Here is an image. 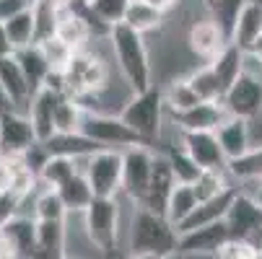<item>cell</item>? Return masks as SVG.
Here are the masks:
<instances>
[{"mask_svg":"<svg viewBox=\"0 0 262 259\" xmlns=\"http://www.w3.org/2000/svg\"><path fill=\"white\" fill-rule=\"evenodd\" d=\"M106 42H109V52L117 62L122 81L127 83L133 93H143L154 86V62H151L148 44H145V36L120 23V26L109 29Z\"/></svg>","mask_w":262,"mask_h":259,"instance_id":"obj_1","label":"cell"},{"mask_svg":"<svg viewBox=\"0 0 262 259\" xmlns=\"http://www.w3.org/2000/svg\"><path fill=\"white\" fill-rule=\"evenodd\" d=\"M117 117L140 137L143 145L156 151V143H161L166 125V106L161 99V88L151 86L143 93H133L117 112Z\"/></svg>","mask_w":262,"mask_h":259,"instance_id":"obj_2","label":"cell"},{"mask_svg":"<svg viewBox=\"0 0 262 259\" xmlns=\"http://www.w3.org/2000/svg\"><path fill=\"white\" fill-rule=\"evenodd\" d=\"M127 251L130 254H156L166 256L177 251V231L164 215H156L151 210L135 207L130 226H127Z\"/></svg>","mask_w":262,"mask_h":259,"instance_id":"obj_3","label":"cell"},{"mask_svg":"<svg viewBox=\"0 0 262 259\" xmlns=\"http://www.w3.org/2000/svg\"><path fill=\"white\" fill-rule=\"evenodd\" d=\"M86 236L91 239V244L99 249V254H109L120 249L122 239L127 236V226L122 220V202L120 197L115 200H104V197H94L91 205L81 213Z\"/></svg>","mask_w":262,"mask_h":259,"instance_id":"obj_4","label":"cell"},{"mask_svg":"<svg viewBox=\"0 0 262 259\" xmlns=\"http://www.w3.org/2000/svg\"><path fill=\"white\" fill-rule=\"evenodd\" d=\"M78 171L86 176L94 197L115 200L122 192V151L115 148H101L94 156L76 161Z\"/></svg>","mask_w":262,"mask_h":259,"instance_id":"obj_5","label":"cell"},{"mask_svg":"<svg viewBox=\"0 0 262 259\" xmlns=\"http://www.w3.org/2000/svg\"><path fill=\"white\" fill-rule=\"evenodd\" d=\"M154 148L148 145H130L122 151V192L120 197L140 205L148 181H151V169H154Z\"/></svg>","mask_w":262,"mask_h":259,"instance_id":"obj_6","label":"cell"},{"mask_svg":"<svg viewBox=\"0 0 262 259\" xmlns=\"http://www.w3.org/2000/svg\"><path fill=\"white\" fill-rule=\"evenodd\" d=\"M81 132L94 140L101 148H115L125 151L130 145H143L140 137L117 117V114H99V112H83L81 120Z\"/></svg>","mask_w":262,"mask_h":259,"instance_id":"obj_7","label":"cell"},{"mask_svg":"<svg viewBox=\"0 0 262 259\" xmlns=\"http://www.w3.org/2000/svg\"><path fill=\"white\" fill-rule=\"evenodd\" d=\"M221 104H223L229 117L252 120L254 114L262 112V78L242 73V76L226 88Z\"/></svg>","mask_w":262,"mask_h":259,"instance_id":"obj_8","label":"cell"},{"mask_svg":"<svg viewBox=\"0 0 262 259\" xmlns=\"http://www.w3.org/2000/svg\"><path fill=\"white\" fill-rule=\"evenodd\" d=\"M184 44L195 60H203V65H208L221 55V50L229 44V39L223 36V31L210 18H200V21H192L187 26Z\"/></svg>","mask_w":262,"mask_h":259,"instance_id":"obj_9","label":"cell"},{"mask_svg":"<svg viewBox=\"0 0 262 259\" xmlns=\"http://www.w3.org/2000/svg\"><path fill=\"white\" fill-rule=\"evenodd\" d=\"M179 143L200 171H226L229 161L221 151L215 132H182Z\"/></svg>","mask_w":262,"mask_h":259,"instance_id":"obj_10","label":"cell"},{"mask_svg":"<svg viewBox=\"0 0 262 259\" xmlns=\"http://www.w3.org/2000/svg\"><path fill=\"white\" fill-rule=\"evenodd\" d=\"M226 117L229 114L221 101H200L198 106L187 109V112L166 114L169 125L177 127L179 132H215Z\"/></svg>","mask_w":262,"mask_h":259,"instance_id":"obj_11","label":"cell"},{"mask_svg":"<svg viewBox=\"0 0 262 259\" xmlns=\"http://www.w3.org/2000/svg\"><path fill=\"white\" fill-rule=\"evenodd\" d=\"M60 99H62V93L50 88V86L39 88L31 96V101L26 106V117L34 127L36 143H47L55 135V106H57Z\"/></svg>","mask_w":262,"mask_h":259,"instance_id":"obj_12","label":"cell"},{"mask_svg":"<svg viewBox=\"0 0 262 259\" xmlns=\"http://www.w3.org/2000/svg\"><path fill=\"white\" fill-rule=\"evenodd\" d=\"M231 241V233L226 228V223H213V226H203L195 231H187L177 236V251L179 254H218L223 246Z\"/></svg>","mask_w":262,"mask_h":259,"instance_id":"obj_13","label":"cell"},{"mask_svg":"<svg viewBox=\"0 0 262 259\" xmlns=\"http://www.w3.org/2000/svg\"><path fill=\"white\" fill-rule=\"evenodd\" d=\"M174 174L169 169V161L161 151L154 153V169H151V181H148V192L143 197V202L138 207L143 210H151L156 215H164L166 213V200L174 190Z\"/></svg>","mask_w":262,"mask_h":259,"instance_id":"obj_14","label":"cell"},{"mask_svg":"<svg viewBox=\"0 0 262 259\" xmlns=\"http://www.w3.org/2000/svg\"><path fill=\"white\" fill-rule=\"evenodd\" d=\"M34 143H36V135L26 114L21 112L0 114V148L6 151V156H21Z\"/></svg>","mask_w":262,"mask_h":259,"instance_id":"obj_15","label":"cell"},{"mask_svg":"<svg viewBox=\"0 0 262 259\" xmlns=\"http://www.w3.org/2000/svg\"><path fill=\"white\" fill-rule=\"evenodd\" d=\"M223 223H226V228H229V233H231L234 241H244L254 228L262 226V210L247 195H242L236 190V197H234L226 218H223Z\"/></svg>","mask_w":262,"mask_h":259,"instance_id":"obj_16","label":"cell"},{"mask_svg":"<svg viewBox=\"0 0 262 259\" xmlns=\"http://www.w3.org/2000/svg\"><path fill=\"white\" fill-rule=\"evenodd\" d=\"M234 197H236V190H229V192H223V195H218V197H213V200L198 202V207L174 228L177 236H179V233H187V231H195V228H203V226L221 223V220L226 218V213H229Z\"/></svg>","mask_w":262,"mask_h":259,"instance_id":"obj_17","label":"cell"},{"mask_svg":"<svg viewBox=\"0 0 262 259\" xmlns=\"http://www.w3.org/2000/svg\"><path fill=\"white\" fill-rule=\"evenodd\" d=\"M0 91H3L6 99L11 101L13 112L26 114V106L31 101V91H29V83H26V78H24V73H21L13 55L0 57Z\"/></svg>","mask_w":262,"mask_h":259,"instance_id":"obj_18","label":"cell"},{"mask_svg":"<svg viewBox=\"0 0 262 259\" xmlns=\"http://www.w3.org/2000/svg\"><path fill=\"white\" fill-rule=\"evenodd\" d=\"M215 137H218V145L226 161H236L242 158L249 148H252V140H249V120H239V117H226L218 130H215Z\"/></svg>","mask_w":262,"mask_h":259,"instance_id":"obj_19","label":"cell"},{"mask_svg":"<svg viewBox=\"0 0 262 259\" xmlns=\"http://www.w3.org/2000/svg\"><path fill=\"white\" fill-rule=\"evenodd\" d=\"M45 145V151L50 156H62V158H70V161H83L89 156H94L96 151H101V145H96L94 140H89L83 132H55Z\"/></svg>","mask_w":262,"mask_h":259,"instance_id":"obj_20","label":"cell"},{"mask_svg":"<svg viewBox=\"0 0 262 259\" xmlns=\"http://www.w3.org/2000/svg\"><path fill=\"white\" fill-rule=\"evenodd\" d=\"M55 36L62 44H68L73 52H83L94 42V34H91L89 23L76 11H70L68 6H62V11H60V21H57Z\"/></svg>","mask_w":262,"mask_h":259,"instance_id":"obj_21","label":"cell"},{"mask_svg":"<svg viewBox=\"0 0 262 259\" xmlns=\"http://www.w3.org/2000/svg\"><path fill=\"white\" fill-rule=\"evenodd\" d=\"M34 259H65V220H36Z\"/></svg>","mask_w":262,"mask_h":259,"instance_id":"obj_22","label":"cell"},{"mask_svg":"<svg viewBox=\"0 0 262 259\" xmlns=\"http://www.w3.org/2000/svg\"><path fill=\"white\" fill-rule=\"evenodd\" d=\"M13 57H16L21 73H24L26 83H29L31 96L39 91V88H45V83H47V78H50V65H47L45 55L39 52V47L31 44V47H26V50L13 52Z\"/></svg>","mask_w":262,"mask_h":259,"instance_id":"obj_23","label":"cell"},{"mask_svg":"<svg viewBox=\"0 0 262 259\" xmlns=\"http://www.w3.org/2000/svg\"><path fill=\"white\" fill-rule=\"evenodd\" d=\"M259 34H262V6L249 3L247 0V6L242 8V13H239V18L234 23V31H231L229 42L234 47H239L242 52H247Z\"/></svg>","mask_w":262,"mask_h":259,"instance_id":"obj_24","label":"cell"},{"mask_svg":"<svg viewBox=\"0 0 262 259\" xmlns=\"http://www.w3.org/2000/svg\"><path fill=\"white\" fill-rule=\"evenodd\" d=\"M122 23L127 29H133L135 34L145 36V34H151V31H161L166 26V13H161V11H156L151 6H145L143 0H130Z\"/></svg>","mask_w":262,"mask_h":259,"instance_id":"obj_25","label":"cell"},{"mask_svg":"<svg viewBox=\"0 0 262 259\" xmlns=\"http://www.w3.org/2000/svg\"><path fill=\"white\" fill-rule=\"evenodd\" d=\"M161 88V99H164V106H166V114H177V112H187L200 104L198 93L192 91V86L187 83L184 76L179 78H169Z\"/></svg>","mask_w":262,"mask_h":259,"instance_id":"obj_26","label":"cell"},{"mask_svg":"<svg viewBox=\"0 0 262 259\" xmlns=\"http://www.w3.org/2000/svg\"><path fill=\"white\" fill-rule=\"evenodd\" d=\"M29 8L34 13V44H39L45 39H52L62 6L57 3V0H31Z\"/></svg>","mask_w":262,"mask_h":259,"instance_id":"obj_27","label":"cell"},{"mask_svg":"<svg viewBox=\"0 0 262 259\" xmlns=\"http://www.w3.org/2000/svg\"><path fill=\"white\" fill-rule=\"evenodd\" d=\"M242 57H244V52L239 50V47H234L231 42L221 50V55L213 60V62H208L210 65V70L215 73V78H218V83H221V91L226 93V88L242 76Z\"/></svg>","mask_w":262,"mask_h":259,"instance_id":"obj_28","label":"cell"},{"mask_svg":"<svg viewBox=\"0 0 262 259\" xmlns=\"http://www.w3.org/2000/svg\"><path fill=\"white\" fill-rule=\"evenodd\" d=\"M3 29H6L8 44L13 52L31 47L34 44V13H31V8L26 6L24 11L13 13L8 21H3Z\"/></svg>","mask_w":262,"mask_h":259,"instance_id":"obj_29","label":"cell"},{"mask_svg":"<svg viewBox=\"0 0 262 259\" xmlns=\"http://www.w3.org/2000/svg\"><path fill=\"white\" fill-rule=\"evenodd\" d=\"M179 137H182V135H179ZM161 153L166 156L169 169H171L177 184H195V179L200 176V169H198V163H195L190 156H187V151L182 148L179 140H177V143H169Z\"/></svg>","mask_w":262,"mask_h":259,"instance_id":"obj_30","label":"cell"},{"mask_svg":"<svg viewBox=\"0 0 262 259\" xmlns=\"http://www.w3.org/2000/svg\"><path fill=\"white\" fill-rule=\"evenodd\" d=\"M78 174V163L70 161V158H62V156H50L45 161V166L36 174V181L42 187H50V190H60L65 181H70L73 176Z\"/></svg>","mask_w":262,"mask_h":259,"instance_id":"obj_31","label":"cell"},{"mask_svg":"<svg viewBox=\"0 0 262 259\" xmlns=\"http://www.w3.org/2000/svg\"><path fill=\"white\" fill-rule=\"evenodd\" d=\"M57 195H60V200H62L68 213H83L91 205V200H94V192H91L89 181H86V176L81 171L70 181H65L62 187L57 190Z\"/></svg>","mask_w":262,"mask_h":259,"instance_id":"obj_32","label":"cell"},{"mask_svg":"<svg viewBox=\"0 0 262 259\" xmlns=\"http://www.w3.org/2000/svg\"><path fill=\"white\" fill-rule=\"evenodd\" d=\"M195 207H198V197H195V192H192V184H174V190H171V195H169V200H166V213H164V218L177 228Z\"/></svg>","mask_w":262,"mask_h":259,"instance_id":"obj_33","label":"cell"},{"mask_svg":"<svg viewBox=\"0 0 262 259\" xmlns=\"http://www.w3.org/2000/svg\"><path fill=\"white\" fill-rule=\"evenodd\" d=\"M229 190H236V184L229 176V171H200V176L192 184V192H195L198 202L213 200V197L229 192Z\"/></svg>","mask_w":262,"mask_h":259,"instance_id":"obj_34","label":"cell"},{"mask_svg":"<svg viewBox=\"0 0 262 259\" xmlns=\"http://www.w3.org/2000/svg\"><path fill=\"white\" fill-rule=\"evenodd\" d=\"M244 6H247V0H210V3H205V11H208V18L223 31V36L231 39L234 23Z\"/></svg>","mask_w":262,"mask_h":259,"instance_id":"obj_35","label":"cell"},{"mask_svg":"<svg viewBox=\"0 0 262 259\" xmlns=\"http://www.w3.org/2000/svg\"><path fill=\"white\" fill-rule=\"evenodd\" d=\"M184 78H187V83L192 86V91L198 93L200 101H221L223 99L221 83L215 78V73L210 70V65H195Z\"/></svg>","mask_w":262,"mask_h":259,"instance_id":"obj_36","label":"cell"},{"mask_svg":"<svg viewBox=\"0 0 262 259\" xmlns=\"http://www.w3.org/2000/svg\"><path fill=\"white\" fill-rule=\"evenodd\" d=\"M226 171L234 179V184L259 181L262 179V148H249L242 158H236L226 166Z\"/></svg>","mask_w":262,"mask_h":259,"instance_id":"obj_37","label":"cell"},{"mask_svg":"<svg viewBox=\"0 0 262 259\" xmlns=\"http://www.w3.org/2000/svg\"><path fill=\"white\" fill-rule=\"evenodd\" d=\"M127 6L130 0H86V8L91 11V16L106 29L120 26L125 21Z\"/></svg>","mask_w":262,"mask_h":259,"instance_id":"obj_38","label":"cell"},{"mask_svg":"<svg viewBox=\"0 0 262 259\" xmlns=\"http://www.w3.org/2000/svg\"><path fill=\"white\" fill-rule=\"evenodd\" d=\"M68 210L57 195V190L42 187L36 190V200H34V220H65Z\"/></svg>","mask_w":262,"mask_h":259,"instance_id":"obj_39","label":"cell"},{"mask_svg":"<svg viewBox=\"0 0 262 259\" xmlns=\"http://www.w3.org/2000/svg\"><path fill=\"white\" fill-rule=\"evenodd\" d=\"M81 120H83V109L76 99L62 96L55 106V132H81Z\"/></svg>","mask_w":262,"mask_h":259,"instance_id":"obj_40","label":"cell"},{"mask_svg":"<svg viewBox=\"0 0 262 259\" xmlns=\"http://www.w3.org/2000/svg\"><path fill=\"white\" fill-rule=\"evenodd\" d=\"M36 47H39V52L45 55V60H47V65H50V73H60V76H62V70L68 67V62L73 60V55H76L68 44H62L57 36L39 42Z\"/></svg>","mask_w":262,"mask_h":259,"instance_id":"obj_41","label":"cell"},{"mask_svg":"<svg viewBox=\"0 0 262 259\" xmlns=\"http://www.w3.org/2000/svg\"><path fill=\"white\" fill-rule=\"evenodd\" d=\"M21 207V195L13 190H0V228L18 215Z\"/></svg>","mask_w":262,"mask_h":259,"instance_id":"obj_42","label":"cell"},{"mask_svg":"<svg viewBox=\"0 0 262 259\" xmlns=\"http://www.w3.org/2000/svg\"><path fill=\"white\" fill-rule=\"evenodd\" d=\"M50 158V153L45 151V145L42 143H34L31 148H29V151H24L21 153V163L36 176V174H39V169L45 166V161Z\"/></svg>","mask_w":262,"mask_h":259,"instance_id":"obj_43","label":"cell"},{"mask_svg":"<svg viewBox=\"0 0 262 259\" xmlns=\"http://www.w3.org/2000/svg\"><path fill=\"white\" fill-rule=\"evenodd\" d=\"M215 256H218V259H254L257 254H254L244 241H234V239H231L226 246H223V249L215 254Z\"/></svg>","mask_w":262,"mask_h":259,"instance_id":"obj_44","label":"cell"},{"mask_svg":"<svg viewBox=\"0 0 262 259\" xmlns=\"http://www.w3.org/2000/svg\"><path fill=\"white\" fill-rule=\"evenodd\" d=\"M236 190L242 195H247L259 210H262V179L259 181H247V184H236Z\"/></svg>","mask_w":262,"mask_h":259,"instance_id":"obj_45","label":"cell"},{"mask_svg":"<svg viewBox=\"0 0 262 259\" xmlns=\"http://www.w3.org/2000/svg\"><path fill=\"white\" fill-rule=\"evenodd\" d=\"M29 6V0H0V23L8 21L13 13L24 11Z\"/></svg>","mask_w":262,"mask_h":259,"instance_id":"obj_46","label":"cell"},{"mask_svg":"<svg viewBox=\"0 0 262 259\" xmlns=\"http://www.w3.org/2000/svg\"><path fill=\"white\" fill-rule=\"evenodd\" d=\"M249 140L252 148H262V112L249 120Z\"/></svg>","mask_w":262,"mask_h":259,"instance_id":"obj_47","label":"cell"},{"mask_svg":"<svg viewBox=\"0 0 262 259\" xmlns=\"http://www.w3.org/2000/svg\"><path fill=\"white\" fill-rule=\"evenodd\" d=\"M145 6H151V8H156V11H161V13H169V11H174L182 0H143Z\"/></svg>","mask_w":262,"mask_h":259,"instance_id":"obj_48","label":"cell"},{"mask_svg":"<svg viewBox=\"0 0 262 259\" xmlns=\"http://www.w3.org/2000/svg\"><path fill=\"white\" fill-rule=\"evenodd\" d=\"M6 55H13V50H11V44H8V36H6L3 23H0V57H6Z\"/></svg>","mask_w":262,"mask_h":259,"instance_id":"obj_49","label":"cell"},{"mask_svg":"<svg viewBox=\"0 0 262 259\" xmlns=\"http://www.w3.org/2000/svg\"><path fill=\"white\" fill-rule=\"evenodd\" d=\"M247 52H249V55H254L257 60H262V34H259V36H257V39L252 42V47H249Z\"/></svg>","mask_w":262,"mask_h":259,"instance_id":"obj_50","label":"cell"},{"mask_svg":"<svg viewBox=\"0 0 262 259\" xmlns=\"http://www.w3.org/2000/svg\"><path fill=\"white\" fill-rule=\"evenodd\" d=\"M127 259H161V256H156V254H130Z\"/></svg>","mask_w":262,"mask_h":259,"instance_id":"obj_51","label":"cell"},{"mask_svg":"<svg viewBox=\"0 0 262 259\" xmlns=\"http://www.w3.org/2000/svg\"><path fill=\"white\" fill-rule=\"evenodd\" d=\"M6 158H8V156H6V151H3V148H0V169H3V163H6Z\"/></svg>","mask_w":262,"mask_h":259,"instance_id":"obj_52","label":"cell"},{"mask_svg":"<svg viewBox=\"0 0 262 259\" xmlns=\"http://www.w3.org/2000/svg\"><path fill=\"white\" fill-rule=\"evenodd\" d=\"M161 259H182V256H179V251H174V254H166V256H161Z\"/></svg>","mask_w":262,"mask_h":259,"instance_id":"obj_53","label":"cell"},{"mask_svg":"<svg viewBox=\"0 0 262 259\" xmlns=\"http://www.w3.org/2000/svg\"><path fill=\"white\" fill-rule=\"evenodd\" d=\"M57 3H60V6H65V3H68V0H57Z\"/></svg>","mask_w":262,"mask_h":259,"instance_id":"obj_54","label":"cell"},{"mask_svg":"<svg viewBox=\"0 0 262 259\" xmlns=\"http://www.w3.org/2000/svg\"><path fill=\"white\" fill-rule=\"evenodd\" d=\"M203 3H210V0H203Z\"/></svg>","mask_w":262,"mask_h":259,"instance_id":"obj_55","label":"cell"},{"mask_svg":"<svg viewBox=\"0 0 262 259\" xmlns=\"http://www.w3.org/2000/svg\"><path fill=\"white\" fill-rule=\"evenodd\" d=\"M254 259H262V256H254Z\"/></svg>","mask_w":262,"mask_h":259,"instance_id":"obj_56","label":"cell"}]
</instances>
